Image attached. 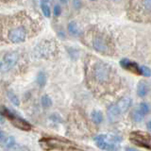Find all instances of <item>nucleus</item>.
Wrapping results in <instances>:
<instances>
[{"mask_svg": "<svg viewBox=\"0 0 151 151\" xmlns=\"http://www.w3.org/2000/svg\"><path fill=\"white\" fill-rule=\"evenodd\" d=\"M114 71L110 65L99 60L92 64L91 75L90 78L96 88L100 86L101 88L107 87V85H111L114 81Z\"/></svg>", "mask_w": 151, "mask_h": 151, "instance_id": "1", "label": "nucleus"}, {"mask_svg": "<svg viewBox=\"0 0 151 151\" xmlns=\"http://www.w3.org/2000/svg\"><path fill=\"white\" fill-rule=\"evenodd\" d=\"M90 42L92 47L98 53L104 55H111L113 53L114 45L112 44L111 39H110L105 33L101 31L92 32Z\"/></svg>", "mask_w": 151, "mask_h": 151, "instance_id": "2", "label": "nucleus"}, {"mask_svg": "<svg viewBox=\"0 0 151 151\" xmlns=\"http://www.w3.org/2000/svg\"><path fill=\"white\" fill-rule=\"evenodd\" d=\"M1 113L3 115L7 116L9 119L11 120V122L12 123V125L15 126L16 127H18V129H20L22 130H30L32 129V126L27 121L24 120L23 118L19 117L15 114H13L11 111L4 110L1 111Z\"/></svg>", "mask_w": 151, "mask_h": 151, "instance_id": "3", "label": "nucleus"}, {"mask_svg": "<svg viewBox=\"0 0 151 151\" xmlns=\"http://www.w3.org/2000/svg\"><path fill=\"white\" fill-rule=\"evenodd\" d=\"M94 143L99 148L104 150H117L118 145L111 140V138H107V135L100 134L96 137H94Z\"/></svg>", "mask_w": 151, "mask_h": 151, "instance_id": "4", "label": "nucleus"}, {"mask_svg": "<svg viewBox=\"0 0 151 151\" xmlns=\"http://www.w3.org/2000/svg\"><path fill=\"white\" fill-rule=\"evenodd\" d=\"M130 141L142 147L150 149V136L143 132H133L130 135Z\"/></svg>", "mask_w": 151, "mask_h": 151, "instance_id": "5", "label": "nucleus"}, {"mask_svg": "<svg viewBox=\"0 0 151 151\" xmlns=\"http://www.w3.org/2000/svg\"><path fill=\"white\" fill-rule=\"evenodd\" d=\"M44 141L45 142V145L52 146L54 149H77V147H71L72 145H69L68 142H61L60 140L58 139H53V138H49V139H44Z\"/></svg>", "mask_w": 151, "mask_h": 151, "instance_id": "6", "label": "nucleus"}, {"mask_svg": "<svg viewBox=\"0 0 151 151\" xmlns=\"http://www.w3.org/2000/svg\"><path fill=\"white\" fill-rule=\"evenodd\" d=\"M131 104H132V99L129 96H125L121 98L120 100L116 103V106L118 108V110H119L120 113H125L129 111Z\"/></svg>", "mask_w": 151, "mask_h": 151, "instance_id": "7", "label": "nucleus"}, {"mask_svg": "<svg viewBox=\"0 0 151 151\" xmlns=\"http://www.w3.org/2000/svg\"><path fill=\"white\" fill-rule=\"evenodd\" d=\"M17 61H18V55L16 53H14V52L8 53L4 57V63L7 69H11L14 67L16 65Z\"/></svg>", "mask_w": 151, "mask_h": 151, "instance_id": "8", "label": "nucleus"}, {"mask_svg": "<svg viewBox=\"0 0 151 151\" xmlns=\"http://www.w3.org/2000/svg\"><path fill=\"white\" fill-rule=\"evenodd\" d=\"M120 65L122 67H124L125 69L129 70V71H131V72L133 73H136V74H140V67L139 65L135 63L134 61H131L129 60H127V59H124L120 61Z\"/></svg>", "mask_w": 151, "mask_h": 151, "instance_id": "9", "label": "nucleus"}, {"mask_svg": "<svg viewBox=\"0 0 151 151\" xmlns=\"http://www.w3.org/2000/svg\"><path fill=\"white\" fill-rule=\"evenodd\" d=\"M149 93V85L148 83L145 81V80H142L139 82L138 86H137V93L140 97H145Z\"/></svg>", "mask_w": 151, "mask_h": 151, "instance_id": "10", "label": "nucleus"}, {"mask_svg": "<svg viewBox=\"0 0 151 151\" xmlns=\"http://www.w3.org/2000/svg\"><path fill=\"white\" fill-rule=\"evenodd\" d=\"M108 116L109 119L111 120V122H115L118 118L120 116V111L118 110V108L116 106V104H113V105H111L108 108Z\"/></svg>", "mask_w": 151, "mask_h": 151, "instance_id": "11", "label": "nucleus"}, {"mask_svg": "<svg viewBox=\"0 0 151 151\" xmlns=\"http://www.w3.org/2000/svg\"><path fill=\"white\" fill-rule=\"evenodd\" d=\"M52 46L49 45L48 44L38 46V55H40L41 57H46L47 55H50L52 53Z\"/></svg>", "mask_w": 151, "mask_h": 151, "instance_id": "12", "label": "nucleus"}, {"mask_svg": "<svg viewBox=\"0 0 151 151\" xmlns=\"http://www.w3.org/2000/svg\"><path fill=\"white\" fill-rule=\"evenodd\" d=\"M91 117H92L93 121L96 123V124H101V123L103 122V119H104L102 112L99 111H92Z\"/></svg>", "mask_w": 151, "mask_h": 151, "instance_id": "13", "label": "nucleus"}, {"mask_svg": "<svg viewBox=\"0 0 151 151\" xmlns=\"http://www.w3.org/2000/svg\"><path fill=\"white\" fill-rule=\"evenodd\" d=\"M36 81L38 83L40 87H45V84H46V75L45 74V72H39V74L37 75V78H36Z\"/></svg>", "mask_w": 151, "mask_h": 151, "instance_id": "14", "label": "nucleus"}, {"mask_svg": "<svg viewBox=\"0 0 151 151\" xmlns=\"http://www.w3.org/2000/svg\"><path fill=\"white\" fill-rule=\"evenodd\" d=\"M68 31L74 36H77L79 34V28L75 22H70L68 24Z\"/></svg>", "mask_w": 151, "mask_h": 151, "instance_id": "15", "label": "nucleus"}, {"mask_svg": "<svg viewBox=\"0 0 151 151\" xmlns=\"http://www.w3.org/2000/svg\"><path fill=\"white\" fill-rule=\"evenodd\" d=\"M3 144H4V146L6 148H12V146L15 145V140L12 136H9V137H6L5 140L3 141Z\"/></svg>", "mask_w": 151, "mask_h": 151, "instance_id": "16", "label": "nucleus"}, {"mask_svg": "<svg viewBox=\"0 0 151 151\" xmlns=\"http://www.w3.org/2000/svg\"><path fill=\"white\" fill-rule=\"evenodd\" d=\"M41 103H42V106L44 107L45 109H48L52 106V100L51 98L46 96V94H45L44 96H42L41 98Z\"/></svg>", "mask_w": 151, "mask_h": 151, "instance_id": "17", "label": "nucleus"}, {"mask_svg": "<svg viewBox=\"0 0 151 151\" xmlns=\"http://www.w3.org/2000/svg\"><path fill=\"white\" fill-rule=\"evenodd\" d=\"M41 9H42V13H44V15L45 17L49 18L51 16V9H50L49 6L46 3L41 2Z\"/></svg>", "mask_w": 151, "mask_h": 151, "instance_id": "18", "label": "nucleus"}, {"mask_svg": "<svg viewBox=\"0 0 151 151\" xmlns=\"http://www.w3.org/2000/svg\"><path fill=\"white\" fill-rule=\"evenodd\" d=\"M139 111L142 112V114L146 115V114H148L149 111H150V107H149V105L146 102H142L140 104Z\"/></svg>", "mask_w": 151, "mask_h": 151, "instance_id": "19", "label": "nucleus"}, {"mask_svg": "<svg viewBox=\"0 0 151 151\" xmlns=\"http://www.w3.org/2000/svg\"><path fill=\"white\" fill-rule=\"evenodd\" d=\"M144 114H142V112L139 110H135L132 112V119L134 122H141L144 119Z\"/></svg>", "mask_w": 151, "mask_h": 151, "instance_id": "20", "label": "nucleus"}, {"mask_svg": "<svg viewBox=\"0 0 151 151\" xmlns=\"http://www.w3.org/2000/svg\"><path fill=\"white\" fill-rule=\"evenodd\" d=\"M8 96H9V99L11 100V102L13 104L14 106L18 107L19 105H20V101H19L18 97L12 92H8Z\"/></svg>", "mask_w": 151, "mask_h": 151, "instance_id": "21", "label": "nucleus"}, {"mask_svg": "<svg viewBox=\"0 0 151 151\" xmlns=\"http://www.w3.org/2000/svg\"><path fill=\"white\" fill-rule=\"evenodd\" d=\"M140 74L145 76L146 78L150 77L151 72H150L149 67H147V66H142V67H140Z\"/></svg>", "mask_w": 151, "mask_h": 151, "instance_id": "22", "label": "nucleus"}, {"mask_svg": "<svg viewBox=\"0 0 151 151\" xmlns=\"http://www.w3.org/2000/svg\"><path fill=\"white\" fill-rule=\"evenodd\" d=\"M54 15L56 17H58L60 15V13H61V8L59 6V5H56V6L54 7Z\"/></svg>", "mask_w": 151, "mask_h": 151, "instance_id": "23", "label": "nucleus"}, {"mask_svg": "<svg viewBox=\"0 0 151 151\" xmlns=\"http://www.w3.org/2000/svg\"><path fill=\"white\" fill-rule=\"evenodd\" d=\"M73 5L76 9H79L80 7H81V1H80V0H74Z\"/></svg>", "mask_w": 151, "mask_h": 151, "instance_id": "24", "label": "nucleus"}, {"mask_svg": "<svg viewBox=\"0 0 151 151\" xmlns=\"http://www.w3.org/2000/svg\"><path fill=\"white\" fill-rule=\"evenodd\" d=\"M5 138H6V135H5V133L2 130H0V143H3Z\"/></svg>", "mask_w": 151, "mask_h": 151, "instance_id": "25", "label": "nucleus"}, {"mask_svg": "<svg viewBox=\"0 0 151 151\" xmlns=\"http://www.w3.org/2000/svg\"><path fill=\"white\" fill-rule=\"evenodd\" d=\"M150 124H151V122H150V121H148V122H147V129H148V130H150V129H151Z\"/></svg>", "mask_w": 151, "mask_h": 151, "instance_id": "26", "label": "nucleus"}, {"mask_svg": "<svg viewBox=\"0 0 151 151\" xmlns=\"http://www.w3.org/2000/svg\"><path fill=\"white\" fill-rule=\"evenodd\" d=\"M42 3H46V4H47V3L49 2V0H42Z\"/></svg>", "mask_w": 151, "mask_h": 151, "instance_id": "27", "label": "nucleus"}, {"mask_svg": "<svg viewBox=\"0 0 151 151\" xmlns=\"http://www.w3.org/2000/svg\"><path fill=\"white\" fill-rule=\"evenodd\" d=\"M60 2L63 3V4H65L66 2H67V0H60Z\"/></svg>", "mask_w": 151, "mask_h": 151, "instance_id": "28", "label": "nucleus"}, {"mask_svg": "<svg viewBox=\"0 0 151 151\" xmlns=\"http://www.w3.org/2000/svg\"><path fill=\"white\" fill-rule=\"evenodd\" d=\"M127 150H135V148H131V147H127Z\"/></svg>", "mask_w": 151, "mask_h": 151, "instance_id": "29", "label": "nucleus"}, {"mask_svg": "<svg viewBox=\"0 0 151 151\" xmlns=\"http://www.w3.org/2000/svg\"><path fill=\"white\" fill-rule=\"evenodd\" d=\"M92 1H96V0H92Z\"/></svg>", "mask_w": 151, "mask_h": 151, "instance_id": "30", "label": "nucleus"}, {"mask_svg": "<svg viewBox=\"0 0 151 151\" xmlns=\"http://www.w3.org/2000/svg\"><path fill=\"white\" fill-rule=\"evenodd\" d=\"M0 65H1V63H0Z\"/></svg>", "mask_w": 151, "mask_h": 151, "instance_id": "31", "label": "nucleus"}]
</instances>
